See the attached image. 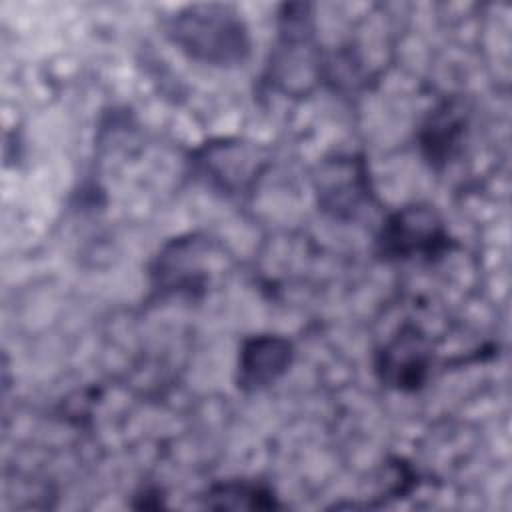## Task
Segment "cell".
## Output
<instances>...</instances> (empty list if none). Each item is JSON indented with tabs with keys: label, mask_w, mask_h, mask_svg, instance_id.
Segmentation results:
<instances>
[{
	"label": "cell",
	"mask_w": 512,
	"mask_h": 512,
	"mask_svg": "<svg viewBox=\"0 0 512 512\" xmlns=\"http://www.w3.org/2000/svg\"><path fill=\"white\" fill-rule=\"evenodd\" d=\"M458 248L442 212L430 202H408L384 214L374 254L384 262L436 264Z\"/></svg>",
	"instance_id": "5"
},
{
	"label": "cell",
	"mask_w": 512,
	"mask_h": 512,
	"mask_svg": "<svg viewBox=\"0 0 512 512\" xmlns=\"http://www.w3.org/2000/svg\"><path fill=\"white\" fill-rule=\"evenodd\" d=\"M194 182L226 200L250 198L272 168L270 150L238 136H218L194 146L186 156Z\"/></svg>",
	"instance_id": "3"
},
{
	"label": "cell",
	"mask_w": 512,
	"mask_h": 512,
	"mask_svg": "<svg viewBox=\"0 0 512 512\" xmlns=\"http://www.w3.org/2000/svg\"><path fill=\"white\" fill-rule=\"evenodd\" d=\"M296 346L288 336L260 332L246 336L236 354L234 382L244 394L274 386L294 364Z\"/></svg>",
	"instance_id": "9"
},
{
	"label": "cell",
	"mask_w": 512,
	"mask_h": 512,
	"mask_svg": "<svg viewBox=\"0 0 512 512\" xmlns=\"http://www.w3.org/2000/svg\"><path fill=\"white\" fill-rule=\"evenodd\" d=\"M318 210L340 222H354L378 206L370 164L360 152H338L320 160L312 174Z\"/></svg>",
	"instance_id": "6"
},
{
	"label": "cell",
	"mask_w": 512,
	"mask_h": 512,
	"mask_svg": "<svg viewBox=\"0 0 512 512\" xmlns=\"http://www.w3.org/2000/svg\"><path fill=\"white\" fill-rule=\"evenodd\" d=\"M276 28V44L270 52L264 80L282 94L304 96L324 80V52L316 38L312 6L284 4Z\"/></svg>",
	"instance_id": "4"
},
{
	"label": "cell",
	"mask_w": 512,
	"mask_h": 512,
	"mask_svg": "<svg viewBox=\"0 0 512 512\" xmlns=\"http://www.w3.org/2000/svg\"><path fill=\"white\" fill-rule=\"evenodd\" d=\"M372 366L384 388L404 394L420 392L432 376V340L418 324L404 322L376 348Z\"/></svg>",
	"instance_id": "7"
},
{
	"label": "cell",
	"mask_w": 512,
	"mask_h": 512,
	"mask_svg": "<svg viewBox=\"0 0 512 512\" xmlns=\"http://www.w3.org/2000/svg\"><path fill=\"white\" fill-rule=\"evenodd\" d=\"M200 504L212 510H278L274 488L254 478H226L212 482L202 494Z\"/></svg>",
	"instance_id": "10"
},
{
	"label": "cell",
	"mask_w": 512,
	"mask_h": 512,
	"mask_svg": "<svg viewBox=\"0 0 512 512\" xmlns=\"http://www.w3.org/2000/svg\"><path fill=\"white\" fill-rule=\"evenodd\" d=\"M166 38L190 60L212 68H238L252 52L250 28L234 4H188L164 22Z\"/></svg>",
	"instance_id": "1"
},
{
	"label": "cell",
	"mask_w": 512,
	"mask_h": 512,
	"mask_svg": "<svg viewBox=\"0 0 512 512\" xmlns=\"http://www.w3.org/2000/svg\"><path fill=\"white\" fill-rule=\"evenodd\" d=\"M224 246L206 232H186L166 240L148 264L150 296L156 300H202L222 270Z\"/></svg>",
	"instance_id": "2"
},
{
	"label": "cell",
	"mask_w": 512,
	"mask_h": 512,
	"mask_svg": "<svg viewBox=\"0 0 512 512\" xmlns=\"http://www.w3.org/2000/svg\"><path fill=\"white\" fill-rule=\"evenodd\" d=\"M470 126V106L464 96H444L420 120L414 132L420 158L442 172L462 150Z\"/></svg>",
	"instance_id": "8"
},
{
	"label": "cell",
	"mask_w": 512,
	"mask_h": 512,
	"mask_svg": "<svg viewBox=\"0 0 512 512\" xmlns=\"http://www.w3.org/2000/svg\"><path fill=\"white\" fill-rule=\"evenodd\" d=\"M134 498H138L140 502H134V508H160L164 506V496L162 490L156 486H146L142 488Z\"/></svg>",
	"instance_id": "11"
}]
</instances>
